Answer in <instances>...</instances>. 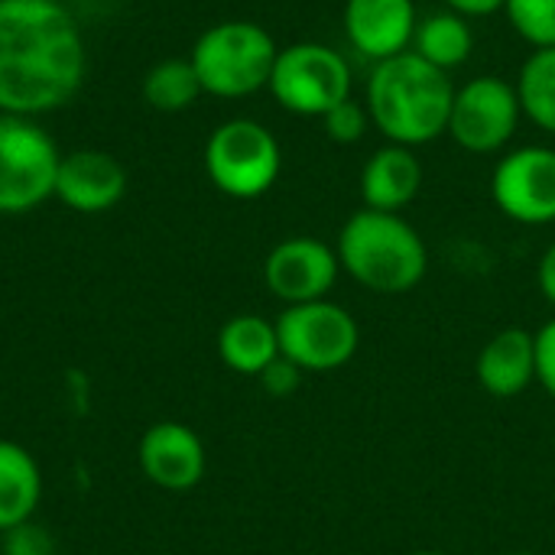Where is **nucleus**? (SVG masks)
<instances>
[{
	"label": "nucleus",
	"mask_w": 555,
	"mask_h": 555,
	"mask_svg": "<svg viewBox=\"0 0 555 555\" xmlns=\"http://www.w3.org/2000/svg\"><path fill=\"white\" fill-rule=\"evenodd\" d=\"M62 153L33 120L0 114V215H23L55 195Z\"/></svg>",
	"instance_id": "6"
},
{
	"label": "nucleus",
	"mask_w": 555,
	"mask_h": 555,
	"mask_svg": "<svg viewBox=\"0 0 555 555\" xmlns=\"http://www.w3.org/2000/svg\"><path fill=\"white\" fill-rule=\"evenodd\" d=\"M283 169L280 140L250 117L224 120L211 130L205 143V172L218 192L228 198H260L267 195Z\"/></svg>",
	"instance_id": "5"
},
{
	"label": "nucleus",
	"mask_w": 555,
	"mask_h": 555,
	"mask_svg": "<svg viewBox=\"0 0 555 555\" xmlns=\"http://www.w3.org/2000/svg\"><path fill=\"white\" fill-rule=\"evenodd\" d=\"M280 46L250 20H224L208 26L192 46V68L205 94L247 98L270 85Z\"/></svg>",
	"instance_id": "4"
},
{
	"label": "nucleus",
	"mask_w": 555,
	"mask_h": 555,
	"mask_svg": "<svg viewBox=\"0 0 555 555\" xmlns=\"http://www.w3.org/2000/svg\"><path fill=\"white\" fill-rule=\"evenodd\" d=\"M55 546L46 537L42 527H33V520L13 527L3 533V555H52Z\"/></svg>",
	"instance_id": "24"
},
{
	"label": "nucleus",
	"mask_w": 555,
	"mask_h": 555,
	"mask_svg": "<svg viewBox=\"0 0 555 555\" xmlns=\"http://www.w3.org/2000/svg\"><path fill=\"white\" fill-rule=\"evenodd\" d=\"M511 555H540V553H511Z\"/></svg>",
	"instance_id": "30"
},
{
	"label": "nucleus",
	"mask_w": 555,
	"mask_h": 555,
	"mask_svg": "<svg viewBox=\"0 0 555 555\" xmlns=\"http://www.w3.org/2000/svg\"><path fill=\"white\" fill-rule=\"evenodd\" d=\"M127 195V169L101 150H78L62 156L55 176V198L81 215L114 208Z\"/></svg>",
	"instance_id": "14"
},
{
	"label": "nucleus",
	"mask_w": 555,
	"mask_h": 555,
	"mask_svg": "<svg viewBox=\"0 0 555 555\" xmlns=\"http://www.w3.org/2000/svg\"><path fill=\"white\" fill-rule=\"evenodd\" d=\"M42 498V475L36 459L10 442L0 439V533L33 520Z\"/></svg>",
	"instance_id": "17"
},
{
	"label": "nucleus",
	"mask_w": 555,
	"mask_h": 555,
	"mask_svg": "<svg viewBox=\"0 0 555 555\" xmlns=\"http://www.w3.org/2000/svg\"><path fill=\"white\" fill-rule=\"evenodd\" d=\"M85 39L62 0H0V114L65 107L85 81Z\"/></svg>",
	"instance_id": "1"
},
{
	"label": "nucleus",
	"mask_w": 555,
	"mask_h": 555,
	"mask_svg": "<svg viewBox=\"0 0 555 555\" xmlns=\"http://www.w3.org/2000/svg\"><path fill=\"white\" fill-rule=\"evenodd\" d=\"M504 13L514 33L533 49L555 46V0H507Z\"/></svg>",
	"instance_id": "22"
},
{
	"label": "nucleus",
	"mask_w": 555,
	"mask_h": 555,
	"mask_svg": "<svg viewBox=\"0 0 555 555\" xmlns=\"http://www.w3.org/2000/svg\"><path fill=\"white\" fill-rule=\"evenodd\" d=\"M198 94L205 91L189 59H166L143 78V98L156 111H185L198 101Z\"/></svg>",
	"instance_id": "21"
},
{
	"label": "nucleus",
	"mask_w": 555,
	"mask_h": 555,
	"mask_svg": "<svg viewBox=\"0 0 555 555\" xmlns=\"http://www.w3.org/2000/svg\"><path fill=\"white\" fill-rule=\"evenodd\" d=\"M218 354L221 361L247 377H260L280 358L276 325L263 315H234L218 332Z\"/></svg>",
	"instance_id": "18"
},
{
	"label": "nucleus",
	"mask_w": 555,
	"mask_h": 555,
	"mask_svg": "<svg viewBox=\"0 0 555 555\" xmlns=\"http://www.w3.org/2000/svg\"><path fill=\"white\" fill-rule=\"evenodd\" d=\"M537 280H540V293L546 296V302L555 306V244H550V247H546V254L540 257Z\"/></svg>",
	"instance_id": "28"
},
{
	"label": "nucleus",
	"mask_w": 555,
	"mask_h": 555,
	"mask_svg": "<svg viewBox=\"0 0 555 555\" xmlns=\"http://www.w3.org/2000/svg\"><path fill=\"white\" fill-rule=\"evenodd\" d=\"M322 124H325V133H328L335 143L351 146V143H358V140L367 133V127H371V114H367V107H364V104H358L354 98H348V101L335 104V107L322 117Z\"/></svg>",
	"instance_id": "23"
},
{
	"label": "nucleus",
	"mask_w": 555,
	"mask_h": 555,
	"mask_svg": "<svg viewBox=\"0 0 555 555\" xmlns=\"http://www.w3.org/2000/svg\"><path fill=\"white\" fill-rule=\"evenodd\" d=\"M140 472L163 491H189L205 478V446L182 423H156L140 439Z\"/></svg>",
	"instance_id": "13"
},
{
	"label": "nucleus",
	"mask_w": 555,
	"mask_h": 555,
	"mask_svg": "<svg viewBox=\"0 0 555 555\" xmlns=\"http://www.w3.org/2000/svg\"><path fill=\"white\" fill-rule=\"evenodd\" d=\"M338 273H341L338 250L319 237H286L267 254L263 263L267 289L286 306L325 299Z\"/></svg>",
	"instance_id": "11"
},
{
	"label": "nucleus",
	"mask_w": 555,
	"mask_h": 555,
	"mask_svg": "<svg viewBox=\"0 0 555 555\" xmlns=\"http://www.w3.org/2000/svg\"><path fill=\"white\" fill-rule=\"evenodd\" d=\"M517 94L524 117L555 137V46L530 52V59L520 65Z\"/></svg>",
	"instance_id": "20"
},
{
	"label": "nucleus",
	"mask_w": 555,
	"mask_h": 555,
	"mask_svg": "<svg viewBox=\"0 0 555 555\" xmlns=\"http://www.w3.org/2000/svg\"><path fill=\"white\" fill-rule=\"evenodd\" d=\"M423 189V163L410 146L387 143L367 156L361 169V198L364 208L400 215Z\"/></svg>",
	"instance_id": "15"
},
{
	"label": "nucleus",
	"mask_w": 555,
	"mask_h": 555,
	"mask_svg": "<svg viewBox=\"0 0 555 555\" xmlns=\"http://www.w3.org/2000/svg\"><path fill=\"white\" fill-rule=\"evenodd\" d=\"M455 85L452 75L420 59L413 49L371 68L364 107L371 124L400 146H426L449 133Z\"/></svg>",
	"instance_id": "2"
},
{
	"label": "nucleus",
	"mask_w": 555,
	"mask_h": 555,
	"mask_svg": "<svg viewBox=\"0 0 555 555\" xmlns=\"http://www.w3.org/2000/svg\"><path fill=\"white\" fill-rule=\"evenodd\" d=\"M478 384L498 397H520L530 380H537V338L527 328L498 332L478 354Z\"/></svg>",
	"instance_id": "16"
},
{
	"label": "nucleus",
	"mask_w": 555,
	"mask_h": 555,
	"mask_svg": "<svg viewBox=\"0 0 555 555\" xmlns=\"http://www.w3.org/2000/svg\"><path fill=\"white\" fill-rule=\"evenodd\" d=\"M533 338H537V380L555 400V319L546 322Z\"/></svg>",
	"instance_id": "26"
},
{
	"label": "nucleus",
	"mask_w": 555,
	"mask_h": 555,
	"mask_svg": "<svg viewBox=\"0 0 555 555\" xmlns=\"http://www.w3.org/2000/svg\"><path fill=\"white\" fill-rule=\"evenodd\" d=\"M273 325L280 338V354L299 371H335L348 364L361 345V328L354 315L328 299L286 306Z\"/></svg>",
	"instance_id": "8"
},
{
	"label": "nucleus",
	"mask_w": 555,
	"mask_h": 555,
	"mask_svg": "<svg viewBox=\"0 0 555 555\" xmlns=\"http://www.w3.org/2000/svg\"><path fill=\"white\" fill-rule=\"evenodd\" d=\"M410 555H442V553H410Z\"/></svg>",
	"instance_id": "29"
},
{
	"label": "nucleus",
	"mask_w": 555,
	"mask_h": 555,
	"mask_svg": "<svg viewBox=\"0 0 555 555\" xmlns=\"http://www.w3.org/2000/svg\"><path fill=\"white\" fill-rule=\"evenodd\" d=\"M494 205L517 224H553L555 221V150L553 146H517L507 150L491 176Z\"/></svg>",
	"instance_id": "10"
},
{
	"label": "nucleus",
	"mask_w": 555,
	"mask_h": 555,
	"mask_svg": "<svg viewBox=\"0 0 555 555\" xmlns=\"http://www.w3.org/2000/svg\"><path fill=\"white\" fill-rule=\"evenodd\" d=\"M273 101L299 117H325L351 98L348 59L325 42H293L280 49L270 75Z\"/></svg>",
	"instance_id": "7"
},
{
	"label": "nucleus",
	"mask_w": 555,
	"mask_h": 555,
	"mask_svg": "<svg viewBox=\"0 0 555 555\" xmlns=\"http://www.w3.org/2000/svg\"><path fill=\"white\" fill-rule=\"evenodd\" d=\"M338 263L354 283L380 296H400L423 283L429 250L420 231L393 211L361 208L338 234Z\"/></svg>",
	"instance_id": "3"
},
{
	"label": "nucleus",
	"mask_w": 555,
	"mask_h": 555,
	"mask_svg": "<svg viewBox=\"0 0 555 555\" xmlns=\"http://www.w3.org/2000/svg\"><path fill=\"white\" fill-rule=\"evenodd\" d=\"M520 117L524 107L517 85L504 81L501 75H478L455 88L449 133L465 153L491 156L517 137Z\"/></svg>",
	"instance_id": "9"
},
{
	"label": "nucleus",
	"mask_w": 555,
	"mask_h": 555,
	"mask_svg": "<svg viewBox=\"0 0 555 555\" xmlns=\"http://www.w3.org/2000/svg\"><path fill=\"white\" fill-rule=\"evenodd\" d=\"M299 380H302V371L293 364V361H286L283 354L260 374V384H263V390L270 393V397H289L296 387H299Z\"/></svg>",
	"instance_id": "25"
},
{
	"label": "nucleus",
	"mask_w": 555,
	"mask_h": 555,
	"mask_svg": "<svg viewBox=\"0 0 555 555\" xmlns=\"http://www.w3.org/2000/svg\"><path fill=\"white\" fill-rule=\"evenodd\" d=\"M504 3H507V0H446L449 10H455V13L468 16V20H475V16H491V13L504 10Z\"/></svg>",
	"instance_id": "27"
},
{
	"label": "nucleus",
	"mask_w": 555,
	"mask_h": 555,
	"mask_svg": "<svg viewBox=\"0 0 555 555\" xmlns=\"http://www.w3.org/2000/svg\"><path fill=\"white\" fill-rule=\"evenodd\" d=\"M410 49L420 59H426L429 65L452 75L455 68H462L472 59L475 29H472L468 16H462L455 10H439V13H429L426 20L416 23V36H413Z\"/></svg>",
	"instance_id": "19"
},
{
	"label": "nucleus",
	"mask_w": 555,
	"mask_h": 555,
	"mask_svg": "<svg viewBox=\"0 0 555 555\" xmlns=\"http://www.w3.org/2000/svg\"><path fill=\"white\" fill-rule=\"evenodd\" d=\"M416 0H345V36L374 65L413 46Z\"/></svg>",
	"instance_id": "12"
}]
</instances>
